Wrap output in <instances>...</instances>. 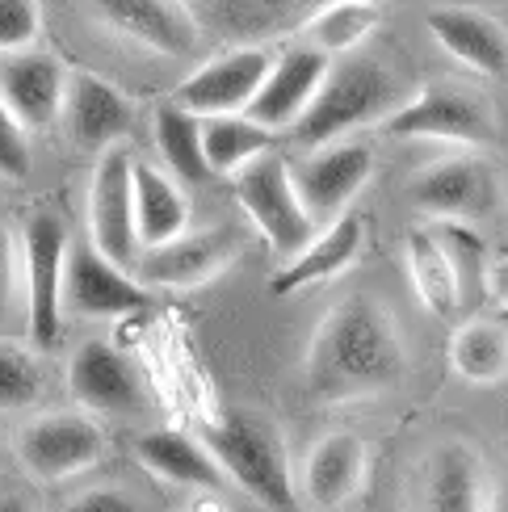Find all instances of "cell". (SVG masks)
Here are the masks:
<instances>
[{"instance_id": "6da1fadb", "label": "cell", "mask_w": 508, "mask_h": 512, "mask_svg": "<svg viewBox=\"0 0 508 512\" xmlns=\"http://www.w3.org/2000/svg\"><path fill=\"white\" fill-rule=\"evenodd\" d=\"M408 370L404 332L370 294L341 298L307 345L303 382L315 403H349L391 391Z\"/></svg>"}, {"instance_id": "7a4b0ae2", "label": "cell", "mask_w": 508, "mask_h": 512, "mask_svg": "<svg viewBox=\"0 0 508 512\" xmlns=\"http://www.w3.org/2000/svg\"><path fill=\"white\" fill-rule=\"evenodd\" d=\"M399 76L374 55H349L341 63H332L320 93L307 105V114L294 122V143L303 152L315 147L341 143L349 131L370 122H383L391 110H399Z\"/></svg>"}, {"instance_id": "3957f363", "label": "cell", "mask_w": 508, "mask_h": 512, "mask_svg": "<svg viewBox=\"0 0 508 512\" xmlns=\"http://www.w3.org/2000/svg\"><path fill=\"white\" fill-rule=\"evenodd\" d=\"M202 441L240 492L273 512H294L290 454L269 416L248 408H223L215 420H206Z\"/></svg>"}, {"instance_id": "277c9868", "label": "cell", "mask_w": 508, "mask_h": 512, "mask_svg": "<svg viewBox=\"0 0 508 512\" xmlns=\"http://www.w3.org/2000/svg\"><path fill=\"white\" fill-rule=\"evenodd\" d=\"M231 194H236L248 223L261 231V240L278 252L282 261H294V256L311 244L315 219L307 215L299 189H294L286 156L265 152L252 164H244L240 173L231 177Z\"/></svg>"}, {"instance_id": "5b68a950", "label": "cell", "mask_w": 508, "mask_h": 512, "mask_svg": "<svg viewBox=\"0 0 508 512\" xmlns=\"http://www.w3.org/2000/svg\"><path fill=\"white\" fill-rule=\"evenodd\" d=\"M387 139H441L462 147H488L496 139V118L488 101L475 97L471 89H458L450 80L425 84L412 101L391 110L383 122Z\"/></svg>"}, {"instance_id": "8992f818", "label": "cell", "mask_w": 508, "mask_h": 512, "mask_svg": "<svg viewBox=\"0 0 508 512\" xmlns=\"http://www.w3.org/2000/svg\"><path fill=\"white\" fill-rule=\"evenodd\" d=\"M68 252L72 236L55 215L38 210L21 231V256H26V311H30V340L38 353L59 345L63 328V282H68Z\"/></svg>"}, {"instance_id": "52a82bcc", "label": "cell", "mask_w": 508, "mask_h": 512, "mask_svg": "<svg viewBox=\"0 0 508 512\" xmlns=\"http://www.w3.org/2000/svg\"><path fill=\"white\" fill-rule=\"evenodd\" d=\"M89 240L122 269H135L143 256L135 231V160L122 143L97 156L89 185Z\"/></svg>"}, {"instance_id": "ba28073f", "label": "cell", "mask_w": 508, "mask_h": 512, "mask_svg": "<svg viewBox=\"0 0 508 512\" xmlns=\"http://www.w3.org/2000/svg\"><path fill=\"white\" fill-rule=\"evenodd\" d=\"M101 454H105V437L93 424V416H80V412L38 416L17 437L21 466L42 483H59L89 471V466L101 462Z\"/></svg>"}, {"instance_id": "9c48e42d", "label": "cell", "mask_w": 508, "mask_h": 512, "mask_svg": "<svg viewBox=\"0 0 508 512\" xmlns=\"http://www.w3.org/2000/svg\"><path fill=\"white\" fill-rule=\"evenodd\" d=\"M273 68V55L265 47H236L223 51L194 76H185L177 84L173 101L185 105L198 118H223V114H248L252 97L261 93V84Z\"/></svg>"}, {"instance_id": "30bf717a", "label": "cell", "mask_w": 508, "mask_h": 512, "mask_svg": "<svg viewBox=\"0 0 508 512\" xmlns=\"http://www.w3.org/2000/svg\"><path fill=\"white\" fill-rule=\"evenodd\" d=\"M290 177L307 206V215L315 223H324V219L336 223L341 215H349V202L374 177V156L362 143H328V147L307 152L303 160H294Z\"/></svg>"}, {"instance_id": "8fae6325", "label": "cell", "mask_w": 508, "mask_h": 512, "mask_svg": "<svg viewBox=\"0 0 508 512\" xmlns=\"http://www.w3.org/2000/svg\"><path fill=\"white\" fill-rule=\"evenodd\" d=\"M63 303L76 315L110 319V315H135L152 307L147 290L135 273L114 265L93 240H76L68 252V282H63Z\"/></svg>"}, {"instance_id": "7c38bea8", "label": "cell", "mask_w": 508, "mask_h": 512, "mask_svg": "<svg viewBox=\"0 0 508 512\" xmlns=\"http://www.w3.org/2000/svg\"><path fill=\"white\" fill-rule=\"evenodd\" d=\"M408 198L420 215L441 223H471L496 206V173L475 156H458L416 173Z\"/></svg>"}, {"instance_id": "4fadbf2b", "label": "cell", "mask_w": 508, "mask_h": 512, "mask_svg": "<svg viewBox=\"0 0 508 512\" xmlns=\"http://www.w3.org/2000/svg\"><path fill=\"white\" fill-rule=\"evenodd\" d=\"M332 68V59L324 51H315L311 42L286 47L282 55H273V68L261 84V93L252 97L248 118L261 122L265 131H294V122L307 114V105L320 93V84Z\"/></svg>"}, {"instance_id": "5bb4252c", "label": "cell", "mask_w": 508, "mask_h": 512, "mask_svg": "<svg viewBox=\"0 0 508 512\" xmlns=\"http://www.w3.org/2000/svg\"><path fill=\"white\" fill-rule=\"evenodd\" d=\"M236 236L210 227V231H185V236L168 240L160 248H147L135 265V277L147 290H194L206 286L236 261Z\"/></svg>"}, {"instance_id": "9a60e30c", "label": "cell", "mask_w": 508, "mask_h": 512, "mask_svg": "<svg viewBox=\"0 0 508 512\" xmlns=\"http://www.w3.org/2000/svg\"><path fill=\"white\" fill-rule=\"evenodd\" d=\"M429 34L450 59H458L467 72L483 80H504L508 76V30L492 13L471 9V5H437L425 17Z\"/></svg>"}, {"instance_id": "2e32d148", "label": "cell", "mask_w": 508, "mask_h": 512, "mask_svg": "<svg viewBox=\"0 0 508 512\" xmlns=\"http://www.w3.org/2000/svg\"><path fill=\"white\" fill-rule=\"evenodd\" d=\"M63 126L68 139L89 156H105L110 147H118L131 131L135 105L126 101L110 80H101L93 72H72L68 97H63Z\"/></svg>"}, {"instance_id": "e0dca14e", "label": "cell", "mask_w": 508, "mask_h": 512, "mask_svg": "<svg viewBox=\"0 0 508 512\" xmlns=\"http://www.w3.org/2000/svg\"><path fill=\"white\" fill-rule=\"evenodd\" d=\"M68 391L93 416L139 412V403H143L131 361L110 340H84V345H76V353L68 357Z\"/></svg>"}, {"instance_id": "ac0fdd59", "label": "cell", "mask_w": 508, "mask_h": 512, "mask_svg": "<svg viewBox=\"0 0 508 512\" xmlns=\"http://www.w3.org/2000/svg\"><path fill=\"white\" fill-rule=\"evenodd\" d=\"M68 72L59 59L38 51L0 55V101L13 110V118L26 131H47L63 114V97H68Z\"/></svg>"}, {"instance_id": "d6986e66", "label": "cell", "mask_w": 508, "mask_h": 512, "mask_svg": "<svg viewBox=\"0 0 508 512\" xmlns=\"http://www.w3.org/2000/svg\"><path fill=\"white\" fill-rule=\"evenodd\" d=\"M97 17L156 55H185L198 42V21L185 0H97Z\"/></svg>"}, {"instance_id": "ffe728a7", "label": "cell", "mask_w": 508, "mask_h": 512, "mask_svg": "<svg viewBox=\"0 0 508 512\" xmlns=\"http://www.w3.org/2000/svg\"><path fill=\"white\" fill-rule=\"evenodd\" d=\"M425 512H496L492 475L467 441L437 445L425 466Z\"/></svg>"}, {"instance_id": "44dd1931", "label": "cell", "mask_w": 508, "mask_h": 512, "mask_svg": "<svg viewBox=\"0 0 508 512\" xmlns=\"http://www.w3.org/2000/svg\"><path fill=\"white\" fill-rule=\"evenodd\" d=\"M366 441L353 433H328L311 445L303 462V496L311 500L315 512H336L357 500L366 487Z\"/></svg>"}, {"instance_id": "7402d4cb", "label": "cell", "mask_w": 508, "mask_h": 512, "mask_svg": "<svg viewBox=\"0 0 508 512\" xmlns=\"http://www.w3.org/2000/svg\"><path fill=\"white\" fill-rule=\"evenodd\" d=\"M135 458L173 487H194V492H223L227 487V471L210 454V445L181 429H147L135 441Z\"/></svg>"}, {"instance_id": "603a6c76", "label": "cell", "mask_w": 508, "mask_h": 512, "mask_svg": "<svg viewBox=\"0 0 508 512\" xmlns=\"http://www.w3.org/2000/svg\"><path fill=\"white\" fill-rule=\"evenodd\" d=\"M366 248V227L357 215H341L336 223H328L324 236H315L294 261H286L282 273H273L269 290L273 294H294V290H307L315 282H328V277L345 273L357 256Z\"/></svg>"}, {"instance_id": "cb8c5ba5", "label": "cell", "mask_w": 508, "mask_h": 512, "mask_svg": "<svg viewBox=\"0 0 508 512\" xmlns=\"http://www.w3.org/2000/svg\"><path fill=\"white\" fill-rule=\"evenodd\" d=\"M135 231L139 244L160 248L189 231V202L173 173H160L156 164L135 160Z\"/></svg>"}, {"instance_id": "d4e9b609", "label": "cell", "mask_w": 508, "mask_h": 512, "mask_svg": "<svg viewBox=\"0 0 508 512\" xmlns=\"http://www.w3.org/2000/svg\"><path fill=\"white\" fill-rule=\"evenodd\" d=\"M404 261H408L412 290H416L420 303H425V311H433L437 319L462 315L458 277H454L450 252H446V244H441L437 231H425V227L408 231V240H404Z\"/></svg>"}, {"instance_id": "484cf974", "label": "cell", "mask_w": 508, "mask_h": 512, "mask_svg": "<svg viewBox=\"0 0 508 512\" xmlns=\"http://www.w3.org/2000/svg\"><path fill=\"white\" fill-rule=\"evenodd\" d=\"M152 139H156V152H160L164 168L173 177H181L189 185H202L210 177L206 143H202V118L189 114L185 105H177V101L160 105L156 122H152Z\"/></svg>"}, {"instance_id": "4316f807", "label": "cell", "mask_w": 508, "mask_h": 512, "mask_svg": "<svg viewBox=\"0 0 508 512\" xmlns=\"http://www.w3.org/2000/svg\"><path fill=\"white\" fill-rule=\"evenodd\" d=\"M202 143L210 173L236 177L244 164L273 152V131H265L248 114H223V118H202Z\"/></svg>"}, {"instance_id": "83f0119b", "label": "cell", "mask_w": 508, "mask_h": 512, "mask_svg": "<svg viewBox=\"0 0 508 512\" xmlns=\"http://www.w3.org/2000/svg\"><path fill=\"white\" fill-rule=\"evenodd\" d=\"M383 21V5L378 0H328L324 9H315L307 21V42L315 51L332 55H349L378 30Z\"/></svg>"}, {"instance_id": "f1b7e54d", "label": "cell", "mask_w": 508, "mask_h": 512, "mask_svg": "<svg viewBox=\"0 0 508 512\" xmlns=\"http://www.w3.org/2000/svg\"><path fill=\"white\" fill-rule=\"evenodd\" d=\"M450 361L458 378L492 387L508 374V332L492 319H467L450 340Z\"/></svg>"}, {"instance_id": "f546056e", "label": "cell", "mask_w": 508, "mask_h": 512, "mask_svg": "<svg viewBox=\"0 0 508 512\" xmlns=\"http://www.w3.org/2000/svg\"><path fill=\"white\" fill-rule=\"evenodd\" d=\"M437 236H441V244H446L454 277H458L462 315H471L483 303V298H488V273H492L488 244H483V236H479L475 227H467V223H441Z\"/></svg>"}, {"instance_id": "4dcf8cb0", "label": "cell", "mask_w": 508, "mask_h": 512, "mask_svg": "<svg viewBox=\"0 0 508 512\" xmlns=\"http://www.w3.org/2000/svg\"><path fill=\"white\" fill-rule=\"evenodd\" d=\"M42 387H47V378H42L38 357L21 345H0V416L34 408L42 399Z\"/></svg>"}, {"instance_id": "1f68e13d", "label": "cell", "mask_w": 508, "mask_h": 512, "mask_svg": "<svg viewBox=\"0 0 508 512\" xmlns=\"http://www.w3.org/2000/svg\"><path fill=\"white\" fill-rule=\"evenodd\" d=\"M42 34L38 0H0V55L30 51Z\"/></svg>"}, {"instance_id": "d6a6232c", "label": "cell", "mask_w": 508, "mask_h": 512, "mask_svg": "<svg viewBox=\"0 0 508 512\" xmlns=\"http://www.w3.org/2000/svg\"><path fill=\"white\" fill-rule=\"evenodd\" d=\"M30 173V143H26V126L13 118V110L0 101V177L21 181Z\"/></svg>"}, {"instance_id": "836d02e7", "label": "cell", "mask_w": 508, "mask_h": 512, "mask_svg": "<svg viewBox=\"0 0 508 512\" xmlns=\"http://www.w3.org/2000/svg\"><path fill=\"white\" fill-rule=\"evenodd\" d=\"M13 298H17V244L5 219H0V319L13 311Z\"/></svg>"}, {"instance_id": "e575fe53", "label": "cell", "mask_w": 508, "mask_h": 512, "mask_svg": "<svg viewBox=\"0 0 508 512\" xmlns=\"http://www.w3.org/2000/svg\"><path fill=\"white\" fill-rule=\"evenodd\" d=\"M63 512H143V508L118 487H93V492H80Z\"/></svg>"}, {"instance_id": "d590c367", "label": "cell", "mask_w": 508, "mask_h": 512, "mask_svg": "<svg viewBox=\"0 0 508 512\" xmlns=\"http://www.w3.org/2000/svg\"><path fill=\"white\" fill-rule=\"evenodd\" d=\"M488 298L508 307V256H496L492 261V273H488Z\"/></svg>"}, {"instance_id": "8d00e7d4", "label": "cell", "mask_w": 508, "mask_h": 512, "mask_svg": "<svg viewBox=\"0 0 508 512\" xmlns=\"http://www.w3.org/2000/svg\"><path fill=\"white\" fill-rule=\"evenodd\" d=\"M0 512H34V508H30L26 496H13L9 492V496H0Z\"/></svg>"}]
</instances>
